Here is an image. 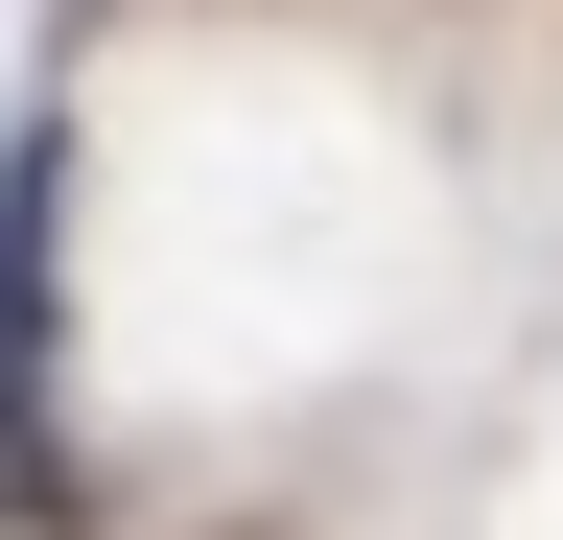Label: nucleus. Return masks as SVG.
<instances>
[{
  "label": "nucleus",
  "mask_w": 563,
  "mask_h": 540,
  "mask_svg": "<svg viewBox=\"0 0 563 540\" xmlns=\"http://www.w3.org/2000/svg\"><path fill=\"white\" fill-rule=\"evenodd\" d=\"M0 494L70 517V447H47V142L0 165Z\"/></svg>",
  "instance_id": "f257e3e1"
}]
</instances>
